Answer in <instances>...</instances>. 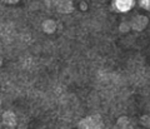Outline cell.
Listing matches in <instances>:
<instances>
[{
    "instance_id": "1",
    "label": "cell",
    "mask_w": 150,
    "mask_h": 129,
    "mask_svg": "<svg viewBox=\"0 0 150 129\" xmlns=\"http://www.w3.org/2000/svg\"><path fill=\"white\" fill-rule=\"evenodd\" d=\"M79 129H101V119L98 115L86 117L79 123Z\"/></svg>"
},
{
    "instance_id": "2",
    "label": "cell",
    "mask_w": 150,
    "mask_h": 129,
    "mask_svg": "<svg viewBox=\"0 0 150 129\" xmlns=\"http://www.w3.org/2000/svg\"><path fill=\"white\" fill-rule=\"evenodd\" d=\"M134 4H135V0H115L114 1L115 8L119 11H123V13L129 11L134 6Z\"/></svg>"
},
{
    "instance_id": "3",
    "label": "cell",
    "mask_w": 150,
    "mask_h": 129,
    "mask_svg": "<svg viewBox=\"0 0 150 129\" xmlns=\"http://www.w3.org/2000/svg\"><path fill=\"white\" fill-rule=\"evenodd\" d=\"M131 25H133V28L135 30H143L146 28L148 25V18L145 16V15H138V16H135L133 19V23H131Z\"/></svg>"
},
{
    "instance_id": "4",
    "label": "cell",
    "mask_w": 150,
    "mask_h": 129,
    "mask_svg": "<svg viewBox=\"0 0 150 129\" xmlns=\"http://www.w3.org/2000/svg\"><path fill=\"white\" fill-rule=\"evenodd\" d=\"M56 8H58L59 11L62 13H71L73 11V0H58V3H56Z\"/></svg>"
},
{
    "instance_id": "5",
    "label": "cell",
    "mask_w": 150,
    "mask_h": 129,
    "mask_svg": "<svg viewBox=\"0 0 150 129\" xmlns=\"http://www.w3.org/2000/svg\"><path fill=\"white\" fill-rule=\"evenodd\" d=\"M1 120H3L4 125H6L9 128L15 127V124H16L15 114H14L13 112H4L3 113V117H1Z\"/></svg>"
},
{
    "instance_id": "6",
    "label": "cell",
    "mask_w": 150,
    "mask_h": 129,
    "mask_svg": "<svg viewBox=\"0 0 150 129\" xmlns=\"http://www.w3.org/2000/svg\"><path fill=\"white\" fill-rule=\"evenodd\" d=\"M43 30L46 33V34H53V33L56 30V23L54 20H45L43 23Z\"/></svg>"
},
{
    "instance_id": "7",
    "label": "cell",
    "mask_w": 150,
    "mask_h": 129,
    "mask_svg": "<svg viewBox=\"0 0 150 129\" xmlns=\"http://www.w3.org/2000/svg\"><path fill=\"white\" fill-rule=\"evenodd\" d=\"M128 123H129L128 118H126V117H121L118 120V127L119 128H125V127H128Z\"/></svg>"
},
{
    "instance_id": "8",
    "label": "cell",
    "mask_w": 150,
    "mask_h": 129,
    "mask_svg": "<svg viewBox=\"0 0 150 129\" xmlns=\"http://www.w3.org/2000/svg\"><path fill=\"white\" fill-rule=\"evenodd\" d=\"M140 4H142V6L144 9L150 10V0H140Z\"/></svg>"
},
{
    "instance_id": "9",
    "label": "cell",
    "mask_w": 150,
    "mask_h": 129,
    "mask_svg": "<svg viewBox=\"0 0 150 129\" xmlns=\"http://www.w3.org/2000/svg\"><path fill=\"white\" fill-rule=\"evenodd\" d=\"M120 30H121V31H128V30H129V24L123 23V24L120 25Z\"/></svg>"
},
{
    "instance_id": "10",
    "label": "cell",
    "mask_w": 150,
    "mask_h": 129,
    "mask_svg": "<svg viewBox=\"0 0 150 129\" xmlns=\"http://www.w3.org/2000/svg\"><path fill=\"white\" fill-rule=\"evenodd\" d=\"M3 3H5V4H16L19 0H1Z\"/></svg>"
},
{
    "instance_id": "11",
    "label": "cell",
    "mask_w": 150,
    "mask_h": 129,
    "mask_svg": "<svg viewBox=\"0 0 150 129\" xmlns=\"http://www.w3.org/2000/svg\"><path fill=\"white\" fill-rule=\"evenodd\" d=\"M81 9H86V4H81Z\"/></svg>"
}]
</instances>
